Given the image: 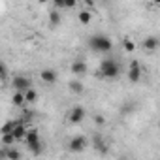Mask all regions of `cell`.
<instances>
[{
	"instance_id": "obj_9",
	"label": "cell",
	"mask_w": 160,
	"mask_h": 160,
	"mask_svg": "<svg viewBox=\"0 0 160 160\" xmlns=\"http://www.w3.org/2000/svg\"><path fill=\"white\" fill-rule=\"evenodd\" d=\"M27 124L25 122H21V121H15V126H13V130H12V136H13V139L15 141H21V139H25V136H27Z\"/></svg>"
},
{
	"instance_id": "obj_25",
	"label": "cell",
	"mask_w": 160,
	"mask_h": 160,
	"mask_svg": "<svg viewBox=\"0 0 160 160\" xmlns=\"http://www.w3.org/2000/svg\"><path fill=\"white\" fill-rule=\"evenodd\" d=\"M0 160H6V147L0 149Z\"/></svg>"
},
{
	"instance_id": "obj_17",
	"label": "cell",
	"mask_w": 160,
	"mask_h": 160,
	"mask_svg": "<svg viewBox=\"0 0 160 160\" xmlns=\"http://www.w3.org/2000/svg\"><path fill=\"white\" fill-rule=\"evenodd\" d=\"M12 104L17 106V108H23V106H25V96H23V92H13V96H12Z\"/></svg>"
},
{
	"instance_id": "obj_10",
	"label": "cell",
	"mask_w": 160,
	"mask_h": 160,
	"mask_svg": "<svg viewBox=\"0 0 160 160\" xmlns=\"http://www.w3.org/2000/svg\"><path fill=\"white\" fill-rule=\"evenodd\" d=\"M40 79H42L43 83H47V85H53V83H57L58 75H57V72H55V70L45 68V70H42V72H40Z\"/></svg>"
},
{
	"instance_id": "obj_20",
	"label": "cell",
	"mask_w": 160,
	"mask_h": 160,
	"mask_svg": "<svg viewBox=\"0 0 160 160\" xmlns=\"http://www.w3.org/2000/svg\"><path fill=\"white\" fill-rule=\"evenodd\" d=\"M0 141H2L4 147H13V143H15V139H13L12 134H4L2 138H0Z\"/></svg>"
},
{
	"instance_id": "obj_3",
	"label": "cell",
	"mask_w": 160,
	"mask_h": 160,
	"mask_svg": "<svg viewBox=\"0 0 160 160\" xmlns=\"http://www.w3.org/2000/svg\"><path fill=\"white\" fill-rule=\"evenodd\" d=\"M25 141H27V147H28V151L32 154H40L42 152V141H40L38 128H28L27 136H25Z\"/></svg>"
},
{
	"instance_id": "obj_12",
	"label": "cell",
	"mask_w": 160,
	"mask_h": 160,
	"mask_svg": "<svg viewBox=\"0 0 160 160\" xmlns=\"http://www.w3.org/2000/svg\"><path fill=\"white\" fill-rule=\"evenodd\" d=\"M68 89L73 94H83L85 92V85L79 81V79H72V81H68Z\"/></svg>"
},
{
	"instance_id": "obj_23",
	"label": "cell",
	"mask_w": 160,
	"mask_h": 160,
	"mask_svg": "<svg viewBox=\"0 0 160 160\" xmlns=\"http://www.w3.org/2000/svg\"><path fill=\"white\" fill-rule=\"evenodd\" d=\"M94 124H98V126H102V124H106V119H104L102 115H96V117H94Z\"/></svg>"
},
{
	"instance_id": "obj_11",
	"label": "cell",
	"mask_w": 160,
	"mask_h": 160,
	"mask_svg": "<svg viewBox=\"0 0 160 160\" xmlns=\"http://www.w3.org/2000/svg\"><path fill=\"white\" fill-rule=\"evenodd\" d=\"M143 49H147V51H156L158 49V45H160V42H158V38L156 36H147L145 40H143Z\"/></svg>"
},
{
	"instance_id": "obj_7",
	"label": "cell",
	"mask_w": 160,
	"mask_h": 160,
	"mask_svg": "<svg viewBox=\"0 0 160 160\" xmlns=\"http://www.w3.org/2000/svg\"><path fill=\"white\" fill-rule=\"evenodd\" d=\"M141 66H139V62L138 60H132L130 62V68H128V81L130 83H138L139 79H141Z\"/></svg>"
},
{
	"instance_id": "obj_5",
	"label": "cell",
	"mask_w": 160,
	"mask_h": 160,
	"mask_svg": "<svg viewBox=\"0 0 160 160\" xmlns=\"http://www.w3.org/2000/svg\"><path fill=\"white\" fill-rule=\"evenodd\" d=\"M87 145H89V141H87L85 136H73L70 139V143H68V151L73 152V154H79V152H83L87 149Z\"/></svg>"
},
{
	"instance_id": "obj_2",
	"label": "cell",
	"mask_w": 160,
	"mask_h": 160,
	"mask_svg": "<svg viewBox=\"0 0 160 160\" xmlns=\"http://www.w3.org/2000/svg\"><path fill=\"white\" fill-rule=\"evenodd\" d=\"M89 47L96 53H109L113 49V42L106 34H94L89 38Z\"/></svg>"
},
{
	"instance_id": "obj_1",
	"label": "cell",
	"mask_w": 160,
	"mask_h": 160,
	"mask_svg": "<svg viewBox=\"0 0 160 160\" xmlns=\"http://www.w3.org/2000/svg\"><path fill=\"white\" fill-rule=\"evenodd\" d=\"M119 75H121V68H119V64L115 62V58H106V60H102V62H100L98 77L113 81V79H117Z\"/></svg>"
},
{
	"instance_id": "obj_15",
	"label": "cell",
	"mask_w": 160,
	"mask_h": 160,
	"mask_svg": "<svg viewBox=\"0 0 160 160\" xmlns=\"http://www.w3.org/2000/svg\"><path fill=\"white\" fill-rule=\"evenodd\" d=\"M77 19H79V23H81V25H89L91 19H92V13L89 10H81V12L77 13Z\"/></svg>"
},
{
	"instance_id": "obj_13",
	"label": "cell",
	"mask_w": 160,
	"mask_h": 160,
	"mask_svg": "<svg viewBox=\"0 0 160 160\" xmlns=\"http://www.w3.org/2000/svg\"><path fill=\"white\" fill-rule=\"evenodd\" d=\"M94 149H96L98 152H102V154H106V152L109 151V147H108V145L104 143V139H102V138H100L98 134L94 136Z\"/></svg>"
},
{
	"instance_id": "obj_22",
	"label": "cell",
	"mask_w": 160,
	"mask_h": 160,
	"mask_svg": "<svg viewBox=\"0 0 160 160\" xmlns=\"http://www.w3.org/2000/svg\"><path fill=\"white\" fill-rule=\"evenodd\" d=\"M6 75H8V70H6V66H4L2 62H0V81H4Z\"/></svg>"
},
{
	"instance_id": "obj_24",
	"label": "cell",
	"mask_w": 160,
	"mask_h": 160,
	"mask_svg": "<svg viewBox=\"0 0 160 160\" xmlns=\"http://www.w3.org/2000/svg\"><path fill=\"white\" fill-rule=\"evenodd\" d=\"M132 109H134V108H132V104H124V108L121 109V113H122V115H126V113H130Z\"/></svg>"
},
{
	"instance_id": "obj_19",
	"label": "cell",
	"mask_w": 160,
	"mask_h": 160,
	"mask_svg": "<svg viewBox=\"0 0 160 160\" xmlns=\"http://www.w3.org/2000/svg\"><path fill=\"white\" fill-rule=\"evenodd\" d=\"M49 25H51V27H58V25H60V13H58L57 10L49 13Z\"/></svg>"
},
{
	"instance_id": "obj_18",
	"label": "cell",
	"mask_w": 160,
	"mask_h": 160,
	"mask_svg": "<svg viewBox=\"0 0 160 160\" xmlns=\"http://www.w3.org/2000/svg\"><path fill=\"white\" fill-rule=\"evenodd\" d=\"M13 126H15V121H6V122L2 124V128H0V136H4V134H12Z\"/></svg>"
},
{
	"instance_id": "obj_8",
	"label": "cell",
	"mask_w": 160,
	"mask_h": 160,
	"mask_svg": "<svg viewBox=\"0 0 160 160\" xmlns=\"http://www.w3.org/2000/svg\"><path fill=\"white\" fill-rule=\"evenodd\" d=\"M70 72H72L73 75H77V77L85 75V73H87V62L81 60V58H75V60L72 62V66H70Z\"/></svg>"
},
{
	"instance_id": "obj_14",
	"label": "cell",
	"mask_w": 160,
	"mask_h": 160,
	"mask_svg": "<svg viewBox=\"0 0 160 160\" xmlns=\"http://www.w3.org/2000/svg\"><path fill=\"white\" fill-rule=\"evenodd\" d=\"M6 160H21V151L15 147H6Z\"/></svg>"
},
{
	"instance_id": "obj_4",
	"label": "cell",
	"mask_w": 160,
	"mask_h": 160,
	"mask_svg": "<svg viewBox=\"0 0 160 160\" xmlns=\"http://www.w3.org/2000/svg\"><path fill=\"white\" fill-rule=\"evenodd\" d=\"M12 87L15 92H27L28 89H32V81H30V77L19 73V75H13L12 79Z\"/></svg>"
},
{
	"instance_id": "obj_6",
	"label": "cell",
	"mask_w": 160,
	"mask_h": 160,
	"mask_svg": "<svg viewBox=\"0 0 160 160\" xmlns=\"http://www.w3.org/2000/svg\"><path fill=\"white\" fill-rule=\"evenodd\" d=\"M85 109L81 108V106H73L72 109H70V113H68V122L70 124H79V122H83L85 121Z\"/></svg>"
},
{
	"instance_id": "obj_21",
	"label": "cell",
	"mask_w": 160,
	"mask_h": 160,
	"mask_svg": "<svg viewBox=\"0 0 160 160\" xmlns=\"http://www.w3.org/2000/svg\"><path fill=\"white\" fill-rule=\"evenodd\" d=\"M122 45H124V49H126V51H134V49H136V43H134L132 40H128V38L122 42Z\"/></svg>"
},
{
	"instance_id": "obj_16",
	"label": "cell",
	"mask_w": 160,
	"mask_h": 160,
	"mask_svg": "<svg viewBox=\"0 0 160 160\" xmlns=\"http://www.w3.org/2000/svg\"><path fill=\"white\" fill-rule=\"evenodd\" d=\"M23 96H25V104H34L38 100V92L34 89H28L27 92H23Z\"/></svg>"
}]
</instances>
